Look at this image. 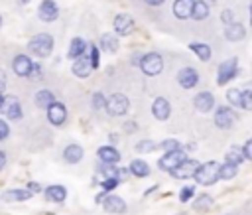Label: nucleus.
Masks as SVG:
<instances>
[{
	"label": "nucleus",
	"instance_id": "obj_12",
	"mask_svg": "<svg viewBox=\"0 0 252 215\" xmlns=\"http://www.w3.org/2000/svg\"><path fill=\"white\" fill-rule=\"evenodd\" d=\"M232 122H234V112H232V108H228V107H219V108L215 110V124H217L219 128H230Z\"/></svg>",
	"mask_w": 252,
	"mask_h": 215
},
{
	"label": "nucleus",
	"instance_id": "obj_49",
	"mask_svg": "<svg viewBox=\"0 0 252 215\" xmlns=\"http://www.w3.org/2000/svg\"><path fill=\"white\" fill-rule=\"evenodd\" d=\"M4 87H6V75L0 71V93L4 91Z\"/></svg>",
	"mask_w": 252,
	"mask_h": 215
},
{
	"label": "nucleus",
	"instance_id": "obj_25",
	"mask_svg": "<svg viewBox=\"0 0 252 215\" xmlns=\"http://www.w3.org/2000/svg\"><path fill=\"white\" fill-rule=\"evenodd\" d=\"M85 51H87V43H85V39H83V37H73L71 43H69V51H67V55H69L71 59H77V57L83 55Z\"/></svg>",
	"mask_w": 252,
	"mask_h": 215
},
{
	"label": "nucleus",
	"instance_id": "obj_23",
	"mask_svg": "<svg viewBox=\"0 0 252 215\" xmlns=\"http://www.w3.org/2000/svg\"><path fill=\"white\" fill-rule=\"evenodd\" d=\"M45 197H47L49 201H53V203H61V201H65V197H67V189H65L63 185H49V187L45 189Z\"/></svg>",
	"mask_w": 252,
	"mask_h": 215
},
{
	"label": "nucleus",
	"instance_id": "obj_29",
	"mask_svg": "<svg viewBox=\"0 0 252 215\" xmlns=\"http://www.w3.org/2000/svg\"><path fill=\"white\" fill-rule=\"evenodd\" d=\"M238 174V166L236 164H230V162H224L219 166V179H232L236 178Z\"/></svg>",
	"mask_w": 252,
	"mask_h": 215
},
{
	"label": "nucleus",
	"instance_id": "obj_53",
	"mask_svg": "<svg viewBox=\"0 0 252 215\" xmlns=\"http://www.w3.org/2000/svg\"><path fill=\"white\" fill-rule=\"evenodd\" d=\"M250 24H252V2H250Z\"/></svg>",
	"mask_w": 252,
	"mask_h": 215
},
{
	"label": "nucleus",
	"instance_id": "obj_35",
	"mask_svg": "<svg viewBox=\"0 0 252 215\" xmlns=\"http://www.w3.org/2000/svg\"><path fill=\"white\" fill-rule=\"evenodd\" d=\"M156 142H152V140H140L134 148H136V152H140V154H150V152H154L156 150Z\"/></svg>",
	"mask_w": 252,
	"mask_h": 215
},
{
	"label": "nucleus",
	"instance_id": "obj_52",
	"mask_svg": "<svg viewBox=\"0 0 252 215\" xmlns=\"http://www.w3.org/2000/svg\"><path fill=\"white\" fill-rule=\"evenodd\" d=\"M4 101H6V97H4V95H2V93H0V108H2V107H4Z\"/></svg>",
	"mask_w": 252,
	"mask_h": 215
},
{
	"label": "nucleus",
	"instance_id": "obj_4",
	"mask_svg": "<svg viewBox=\"0 0 252 215\" xmlns=\"http://www.w3.org/2000/svg\"><path fill=\"white\" fill-rule=\"evenodd\" d=\"M140 69H142L146 75H150V77L159 75L161 69H163V59H161V55H159V53H146V55L142 57V61H140Z\"/></svg>",
	"mask_w": 252,
	"mask_h": 215
},
{
	"label": "nucleus",
	"instance_id": "obj_20",
	"mask_svg": "<svg viewBox=\"0 0 252 215\" xmlns=\"http://www.w3.org/2000/svg\"><path fill=\"white\" fill-rule=\"evenodd\" d=\"M83 148L79 146V144H69L65 150H63V158H65V162H69V164H79L81 160H83Z\"/></svg>",
	"mask_w": 252,
	"mask_h": 215
},
{
	"label": "nucleus",
	"instance_id": "obj_19",
	"mask_svg": "<svg viewBox=\"0 0 252 215\" xmlns=\"http://www.w3.org/2000/svg\"><path fill=\"white\" fill-rule=\"evenodd\" d=\"M193 2L195 0H175L173 2V14L179 18V20H185L191 16V10H193Z\"/></svg>",
	"mask_w": 252,
	"mask_h": 215
},
{
	"label": "nucleus",
	"instance_id": "obj_11",
	"mask_svg": "<svg viewBox=\"0 0 252 215\" xmlns=\"http://www.w3.org/2000/svg\"><path fill=\"white\" fill-rule=\"evenodd\" d=\"M177 83L183 87V89H191L199 83V75L193 67H183L179 73H177Z\"/></svg>",
	"mask_w": 252,
	"mask_h": 215
},
{
	"label": "nucleus",
	"instance_id": "obj_14",
	"mask_svg": "<svg viewBox=\"0 0 252 215\" xmlns=\"http://www.w3.org/2000/svg\"><path fill=\"white\" fill-rule=\"evenodd\" d=\"M169 112H171V107H169V103H167L163 97H158V99L152 103V114H154L158 120H167V118H169Z\"/></svg>",
	"mask_w": 252,
	"mask_h": 215
},
{
	"label": "nucleus",
	"instance_id": "obj_32",
	"mask_svg": "<svg viewBox=\"0 0 252 215\" xmlns=\"http://www.w3.org/2000/svg\"><path fill=\"white\" fill-rule=\"evenodd\" d=\"M211 207H213V197L209 193H201L195 199V203H193V209L195 211H209Z\"/></svg>",
	"mask_w": 252,
	"mask_h": 215
},
{
	"label": "nucleus",
	"instance_id": "obj_10",
	"mask_svg": "<svg viewBox=\"0 0 252 215\" xmlns=\"http://www.w3.org/2000/svg\"><path fill=\"white\" fill-rule=\"evenodd\" d=\"M32 59L28 57V55H16L14 57V61H12V69H14V73L16 75H20V77H30V73H32Z\"/></svg>",
	"mask_w": 252,
	"mask_h": 215
},
{
	"label": "nucleus",
	"instance_id": "obj_31",
	"mask_svg": "<svg viewBox=\"0 0 252 215\" xmlns=\"http://www.w3.org/2000/svg\"><path fill=\"white\" fill-rule=\"evenodd\" d=\"M53 101H55V97H53V93H51V91H47V89H43V91H37V93H35V105H37L39 108H47Z\"/></svg>",
	"mask_w": 252,
	"mask_h": 215
},
{
	"label": "nucleus",
	"instance_id": "obj_30",
	"mask_svg": "<svg viewBox=\"0 0 252 215\" xmlns=\"http://www.w3.org/2000/svg\"><path fill=\"white\" fill-rule=\"evenodd\" d=\"M189 49L195 51V55L201 59V61H209L211 59V47L207 43H189Z\"/></svg>",
	"mask_w": 252,
	"mask_h": 215
},
{
	"label": "nucleus",
	"instance_id": "obj_6",
	"mask_svg": "<svg viewBox=\"0 0 252 215\" xmlns=\"http://www.w3.org/2000/svg\"><path fill=\"white\" fill-rule=\"evenodd\" d=\"M185 158H187V156H185V152H183L181 148L169 150V152H165V156H161V158L158 160V166H159V170H163V172H171V170H173L177 164H181Z\"/></svg>",
	"mask_w": 252,
	"mask_h": 215
},
{
	"label": "nucleus",
	"instance_id": "obj_42",
	"mask_svg": "<svg viewBox=\"0 0 252 215\" xmlns=\"http://www.w3.org/2000/svg\"><path fill=\"white\" fill-rule=\"evenodd\" d=\"M104 105H106L104 95H102V93H94V95H93V107H94V108H102Z\"/></svg>",
	"mask_w": 252,
	"mask_h": 215
},
{
	"label": "nucleus",
	"instance_id": "obj_47",
	"mask_svg": "<svg viewBox=\"0 0 252 215\" xmlns=\"http://www.w3.org/2000/svg\"><path fill=\"white\" fill-rule=\"evenodd\" d=\"M124 130H126V132H136L138 126H136V122H126V124H124Z\"/></svg>",
	"mask_w": 252,
	"mask_h": 215
},
{
	"label": "nucleus",
	"instance_id": "obj_36",
	"mask_svg": "<svg viewBox=\"0 0 252 215\" xmlns=\"http://www.w3.org/2000/svg\"><path fill=\"white\" fill-rule=\"evenodd\" d=\"M240 97H242V91H238V89H228L226 91V99L232 107H240Z\"/></svg>",
	"mask_w": 252,
	"mask_h": 215
},
{
	"label": "nucleus",
	"instance_id": "obj_43",
	"mask_svg": "<svg viewBox=\"0 0 252 215\" xmlns=\"http://www.w3.org/2000/svg\"><path fill=\"white\" fill-rule=\"evenodd\" d=\"M242 154H244L246 160H252V138L246 140V144L242 146Z\"/></svg>",
	"mask_w": 252,
	"mask_h": 215
},
{
	"label": "nucleus",
	"instance_id": "obj_37",
	"mask_svg": "<svg viewBox=\"0 0 252 215\" xmlns=\"http://www.w3.org/2000/svg\"><path fill=\"white\" fill-rule=\"evenodd\" d=\"M240 107H242V108H246V110H252V89L242 91V97H240Z\"/></svg>",
	"mask_w": 252,
	"mask_h": 215
},
{
	"label": "nucleus",
	"instance_id": "obj_3",
	"mask_svg": "<svg viewBox=\"0 0 252 215\" xmlns=\"http://www.w3.org/2000/svg\"><path fill=\"white\" fill-rule=\"evenodd\" d=\"M104 108H106L108 114H112V116H122V114L128 112V108H130V101H128L126 95H122V93H114V95H110V97L106 99Z\"/></svg>",
	"mask_w": 252,
	"mask_h": 215
},
{
	"label": "nucleus",
	"instance_id": "obj_17",
	"mask_svg": "<svg viewBox=\"0 0 252 215\" xmlns=\"http://www.w3.org/2000/svg\"><path fill=\"white\" fill-rule=\"evenodd\" d=\"M91 71H93V67H91V61H89V57L83 53V55H79L77 59H75V63H73V73L77 75V77H89L91 75Z\"/></svg>",
	"mask_w": 252,
	"mask_h": 215
},
{
	"label": "nucleus",
	"instance_id": "obj_51",
	"mask_svg": "<svg viewBox=\"0 0 252 215\" xmlns=\"http://www.w3.org/2000/svg\"><path fill=\"white\" fill-rule=\"evenodd\" d=\"M146 2H148L150 6H159V4L163 2V0H146Z\"/></svg>",
	"mask_w": 252,
	"mask_h": 215
},
{
	"label": "nucleus",
	"instance_id": "obj_1",
	"mask_svg": "<svg viewBox=\"0 0 252 215\" xmlns=\"http://www.w3.org/2000/svg\"><path fill=\"white\" fill-rule=\"evenodd\" d=\"M219 162L211 160V162H205V164H199V168L195 170L193 178L199 185H213L217 179H219Z\"/></svg>",
	"mask_w": 252,
	"mask_h": 215
},
{
	"label": "nucleus",
	"instance_id": "obj_16",
	"mask_svg": "<svg viewBox=\"0 0 252 215\" xmlns=\"http://www.w3.org/2000/svg\"><path fill=\"white\" fill-rule=\"evenodd\" d=\"M114 30H116V34H120V36H128V34L134 30V20H132L128 14H118V16L114 18Z\"/></svg>",
	"mask_w": 252,
	"mask_h": 215
},
{
	"label": "nucleus",
	"instance_id": "obj_46",
	"mask_svg": "<svg viewBox=\"0 0 252 215\" xmlns=\"http://www.w3.org/2000/svg\"><path fill=\"white\" fill-rule=\"evenodd\" d=\"M8 134H10V128H8V124L0 118V140H4V138H8Z\"/></svg>",
	"mask_w": 252,
	"mask_h": 215
},
{
	"label": "nucleus",
	"instance_id": "obj_9",
	"mask_svg": "<svg viewBox=\"0 0 252 215\" xmlns=\"http://www.w3.org/2000/svg\"><path fill=\"white\" fill-rule=\"evenodd\" d=\"M37 16L43 22H53L59 16V8H57V4L53 0H43L39 4V8H37Z\"/></svg>",
	"mask_w": 252,
	"mask_h": 215
},
{
	"label": "nucleus",
	"instance_id": "obj_27",
	"mask_svg": "<svg viewBox=\"0 0 252 215\" xmlns=\"http://www.w3.org/2000/svg\"><path fill=\"white\" fill-rule=\"evenodd\" d=\"M100 47H102V51H106V53L118 51V37L112 36V34H104V36L100 37Z\"/></svg>",
	"mask_w": 252,
	"mask_h": 215
},
{
	"label": "nucleus",
	"instance_id": "obj_54",
	"mask_svg": "<svg viewBox=\"0 0 252 215\" xmlns=\"http://www.w3.org/2000/svg\"><path fill=\"white\" fill-rule=\"evenodd\" d=\"M20 2H28V0H20Z\"/></svg>",
	"mask_w": 252,
	"mask_h": 215
},
{
	"label": "nucleus",
	"instance_id": "obj_26",
	"mask_svg": "<svg viewBox=\"0 0 252 215\" xmlns=\"http://www.w3.org/2000/svg\"><path fill=\"white\" fill-rule=\"evenodd\" d=\"M209 4L205 2V0H195L193 2V10H191V18H195V20H205L207 16H209Z\"/></svg>",
	"mask_w": 252,
	"mask_h": 215
},
{
	"label": "nucleus",
	"instance_id": "obj_13",
	"mask_svg": "<svg viewBox=\"0 0 252 215\" xmlns=\"http://www.w3.org/2000/svg\"><path fill=\"white\" fill-rule=\"evenodd\" d=\"M102 205H104V209H106L108 213H118V215L128 209V207H126V201H124L122 197H118V195H104Z\"/></svg>",
	"mask_w": 252,
	"mask_h": 215
},
{
	"label": "nucleus",
	"instance_id": "obj_8",
	"mask_svg": "<svg viewBox=\"0 0 252 215\" xmlns=\"http://www.w3.org/2000/svg\"><path fill=\"white\" fill-rule=\"evenodd\" d=\"M45 110H47V120H49L51 124H55V126L63 124L65 118H67V108H65V105H61V103H57V101H53Z\"/></svg>",
	"mask_w": 252,
	"mask_h": 215
},
{
	"label": "nucleus",
	"instance_id": "obj_21",
	"mask_svg": "<svg viewBox=\"0 0 252 215\" xmlns=\"http://www.w3.org/2000/svg\"><path fill=\"white\" fill-rule=\"evenodd\" d=\"M96 154H98V158H100V162H108V164H116V162L120 160V154H118V150H116L114 146H100Z\"/></svg>",
	"mask_w": 252,
	"mask_h": 215
},
{
	"label": "nucleus",
	"instance_id": "obj_15",
	"mask_svg": "<svg viewBox=\"0 0 252 215\" xmlns=\"http://www.w3.org/2000/svg\"><path fill=\"white\" fill-rule=\"evenodd\" d=\"M193 103H195V108H197V110H201V112H209V110L215 107V97H213V93L203 91V93L195 95Z\"/></svg>",
	"mask_w": 252,
	"mask_h": 215
},
{
	"label": "nucleus",
	"instance_id": "obj_7",
	"mask_svg": "<svg viewBox=\"0 0 252 215\" xmlns=\"http://www.w3.org/2000/svg\"><path fill=\"white\" fill-rule=\"evenodd\" d=\"M199 168V162L197 160H189V158H185L181 164H177L169 174L175 178V179H187V178H193V174H195V170Z\"/></svg>",
	"mask_w": 252,
	"mask_h": 215
},
{
	"label": "nucleus",
	"instance_id": "obj_39",
	"mask_svg": "<svg viewBox=\"0 0 252 215\" xmlns=\"http://www.w3.org/2000/svg\"><path fill=\"white\" fill-rule=\"evenodd\" d=\"M193 195H195V185H185V187L181 189V193H179V201L187 203V201H189Z\"/></svg>",
	"mask_w": 252,
	"mask_h": 215
},
{
	"label": "nucleus",
	"instance_id": "obj_41",
	"mask_svg": "<svg viewBox=\"0 0 252 215\" xmlns=\"http://www.w3.org/2000/svg\"><path fill=\"white\" fill-rule=\"evenodd\" d=\"M159 148H163L165 152H169V150H177V148H181V144H179L177 140H173V138H165V140L159 144Z\"/></svg>",
	"mask_w": 252,
	"mask_h": 215
},
{
	"label": "nucleus",
	"instance_id": "obj_40",
	"mask_svg": "<svg viewBox=\"0 0 252 215\" xmlns=\"http://www.w3.org/2000/svg\"><path fill=\"white\" fill-rule=\"evenodd\" d=\"M89 51H91V53H89L91 67H93V69H96V67H98V53H100V51H98V47H96V45H91V49H89Z\"/></svg>",
	"mask_w": 252,
	"mask_h": 215
},
{
	"label": "nucleus",
	"instance_id": "obj_44",
	"mask_svg": "<svg viewBox=\"0 0 252 215\" xmlns=\"http://www.w3.org/2000/svg\"><path fill=\"white\" fill-rule=\"evenodd\" d=\"M220 20H222V24H226V26H228V24H232V22H234V16H232V12H230V10H224V12L220 14Z\"/></svg>",
	"mask_w": 252,
	"mask_h": 215
},
{
	"label": "nucleus",
	"instance_id": "obj_2",
	"mask_svg": "<svg viewBox=\"0 0 252 215\" xmlns=\"http://www.w3.org/2000/svg\"><path fill=\"white\" fill-rule=\"evenodd\" d=\"M53 49V37L49 34H37L33 39L28 43V51H32L37 57H47Z\"/></svg>",
	"mask_w": 252,
	"mask_h": 215
},
{
	"label": "nucleus",
	"instance_id": "obj_38",
	"mask_svg": "<svg viewBox=\"0 0 252 215\" xmlns=\"http://www.w3.org/2000/svg\"><path fill=\"white\" fill-rule=\"evenodd\" d=\"M118 183H120V181H118L116 178H104V179L100 181V187H102V191H106V193H108V191H112Z\"/></svg>",
	"mask_w": 252,
	"mask_h": 215
},
{
	"label": "nucleus",
	"instance_id": "obj_5",
	"mask_svg": "<svg viewBox=\"0 0 252 215\" xmlns=\"http://www.w3.org/2000/svg\"><path fill=\"white\" fill-rule=\"evenodd\" d=\"M236 73H238V59H236V57H230V59H226V61H222V63L219 65L217 83H219V85H224V83H228L230 79H234Z\"/></svg>",
	"mask_w": 252,
	"mask_h": 215
},
{
	"label": "nucleus",
	"instance_id": "obj_48",
	"mask_svg": "<svg viewBox=\"0 0 252 215\" xmlns=\"http://www.w3.org/2000/svg\"><path fill=\"white\" fill-rule=\"evenodd\" d=\"M28 189H30V191H41V185H39V183H35V181H32V183L28 185Z\"/></svg>",
	"mask_w": 252,
	"mask_h": 215
},
{
	"label": "nucleus",
	"instance_id": "obj_45",
	"mask_svg": "<svg viewBox=\"0 0 252 215\" xmlns=\"http://www.w3.org/2000/svg\"><path fill=\"white\" fill-rule=\"evenodd\" d=\"M128 176H130V170H128V168H118V172H116V179H118V181L128 179Z\"/></svg>",
	"mask_w": 252,
	"mask_h": 215
},
{
	"label": "nucleus",
	"instance_id": "obj_18",
	"mask_svg": "<svg viewBox=\"0 0 252 215\" xmlns=\"http://www.w3.org/2000/svg\"><path fill=\"white\" fill-rule=\"evenodd\" d=\"M4 114L8 118H12V120H18L22 116V107L16 101V97H6V101H4Z\"/></svg>",
	"mask_w": 252,
	"mask_h": 215
},
{
	"label": "nucleus",
	"instance_id": "obj_55",
	"mask_svg": "<svg viewBox=\"0 0 252 215\" xmlns=\"http://www.w3.org/2000/svg\"><path fill=\"white\" fill-rule=\"evenodd\" d=\"M213 2H215V0H213Z\"/></svg>",
	"mask_w": 252,
	"mask_h": 215
},
{
	"label": "nucleus",
	"instance_id": "obj_34",
	"mask_svg": "<svg viewBox=\"0 0 252 215\" xmlns=\"http://www.w3.org/2000/svg\"><path fill=\"white\" fill-rule=\"evenodd\" d=\"M98 172H100L104 178H116V172H118V168H116V164L100 162V166H98Z\"/></svg>",
	"mask_w": 252,
	"mask_h": 215
},
{
	"label": "nucleus",
	"instance_id": "obj_28",
	"mask_svg": "<svg viewBox=\"0 0 252 215\" xmlns=\"http://www.w3.org/2000/svg\"><path fill=\"white\" fill-rule=\"evenodd\" d=\"M130 174H134L136 178H146V176H150V166L144 162V160H132V164H130Z\"/></svg>",
	"mask_w": 252,
	"mask_h": 215
},
{
	"label": "nucleus",
	"instance_id": "obj_24",
	"mask_svg": "<svg viewBox=\"0 0 252 215\" xmlns=\"http://www.w3.org/2000/svg\"><path fill=\"white\" fill-rule=\"evenodd\" d=\"M224 36H226V39H228V41H240V39L244 37V26H242V24H238V22H232V24H228V26H226Z\"/></svg>",
	"mask_w": 252,
	"mask_h": 215
},
{
	"label": "nucleus",
	"instance_id": "obj_33",
	"mask_svg": "<svg viewBox=\"0 0 252 215\" xmlns=\"http://www.w3.org/2000/svg\"><path fill=\"white\" fill-rule=\"evenodd\" d=\"M224 162H230V164H240V162H244V154H242V148H238V146H232V148H228V152H226V156H224Z\"/></svg>",
	"mask_w": 252,
	"mask_h": 215
},
{
	"label": "nucleus",
	"instance_id": "obj_22",
	"mask_svg": "<svg viewBox=\"0 0 252 215\" xmlns=\"http://www.w3.org/2000/svg\"><path fill=\"white\" fill-rule=\"evenodd\" d=\"M33 193L30 191V189H6L4 193H2V199L4 201H26V199H30Z\"/></svg>",
	"mask_w": 252,
	"mask_h": 215
},
{
	"label": "nucleus",
	"instance_id": "obj_50",
	"mask_svg": "<svg viewBox=\"0 0 252 215\" xmlns=\"http://www.w3.org/2000/svg\"><path fill=\"white\" fill-rule=\"evenodd\" d=\"M4 166H6V154L0 150V170H4Z\"/></svg>",
	"mask_w": 252,
	"mask_h": 215
}]
</instances>
